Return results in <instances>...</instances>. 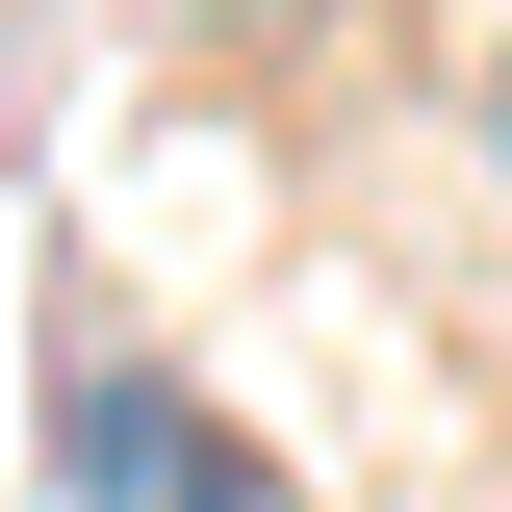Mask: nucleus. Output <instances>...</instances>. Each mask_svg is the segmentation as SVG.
Segmentation results:
<instances>
[{
    "label": "nucleus",
    "instance_id": "f257e3e1",
    "mask_svg": "<svg viewBox=\"0 0 512 512\" xmlns=\"http://www.w3.org/2000/svg\"><path fill=\"white\" fill-rule=\"evenodd\" d=\"M52 487H77V512H282V487H256V436H231V410H180L154 359H77V384H52Z\"/></svg>",
    "mask_w": 512,
    "mask_h": 512
}]
</instances>
